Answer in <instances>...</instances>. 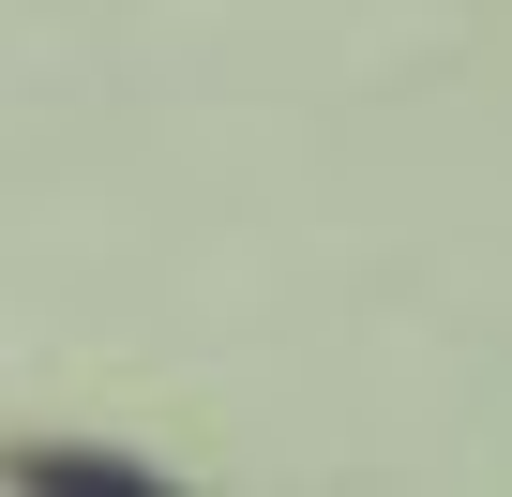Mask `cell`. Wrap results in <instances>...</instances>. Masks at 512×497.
I'll return each mask as SVG.
<instances>
[{
  "instance_id": "cell-1",
  "label": "cell",
  "mask_w": 512,
  "mask_h": 497,
  "mask_svg": "<svg viewBox=\"0 0 512 497\" xmlns=\"http://www.w3.org/2000/svg\"><path fill=\"white\" fill-rule=\"evenodd\" d=\"M0 482H31V497H166V467L91 452V437H31V452H0Z\"/></svg>"
}]
</instances>
